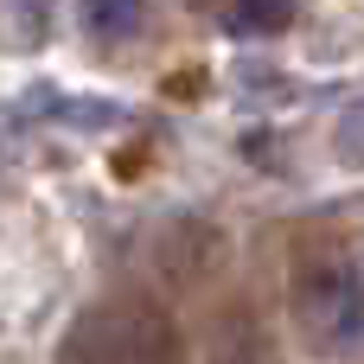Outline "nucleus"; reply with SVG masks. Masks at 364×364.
<instances>
[{
    "label": "nucleus",
    "instance_id": "nucleus-1",
    "mask_svg": "<svg viewBox=\"0 0 364 364\" xmlns=\"http://www.w3.org/2000/svg\"><path fill=\"white\" fill-rule=\"evenodd\" d=\"M58 364H179V333L147 301H109L77 320Z\"/></svg>",
    "mask_w": 364,
    "mask_h": 364
},
{
    "label": "nucleus",
    "instance_id": "nucleus-2",
    "mask_svg": "<svg viewBox=\"0 0 364 364\" xmlns=\"http://www.w3.org/2000/svg\"><path fill=\"white\" fill-rule=\"evenodd\" d=\"M301 307H307V326H314L326 346H358L364 339V288L346 269L314 275L307 294H301Z\"/></svg>",
    "mask_w": 364,
    "mask_h": 364
},
{
    "label": "nucleus",
    "instance_id": "nucleus-3",
    "mask_svg": "<svg viewBox=\"0 0 364 364\" xmlns=\"http://www.w3.org/2000/svg\"><path fill=\"white\" fill-rule=\"evenodd\" d=\"M294 6L301 0H224L218 6V26L230 38H262V32H282L294 19Z\"/></svg>",
    "mask_w": 364,
    "mask_h": 364
},
{
    "label": "nucleus",
    "instance_id": "nucleus-4",
    "mask_svg": "<svg viewBox=\"0 0 364 364\" xmlns=\"http://www.w3.org/2000/svg\"><path fill=\"white\" fill-rule=\"evenodd\" d=\"M77 19L96 38H134L147 19V0H77Z\"/></svg>",
    "mask_w": 364,
    "mask_h": 364
}]
</instances>
